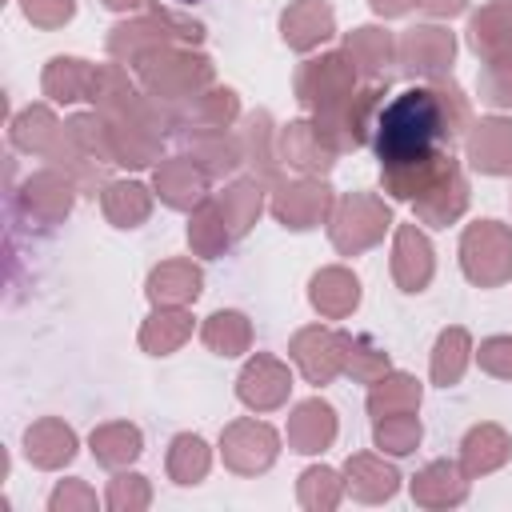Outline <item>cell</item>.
Masks as SVG:
<instances>
[{
	"label": "cell",
	"mask_w": 512,
	"mask_h": 512,
	"mask_svg": "<svg viewBox=\"0 0 512 512\" xmlns=\"http://www.w3.org/2000/svg\"><path fill=\"white\" fill-rule=\"evenodd\" d=\"M324 36H332V12L320 0H300L284 12V40L292 48H312Z\"/></svg>",
	"instance_id": "cell-7"
},
{
	"label": "cell",
	"mask_w": 512,
	"mask_h": 512,
	"mask_svg": "<svg viewBox=\"0 0 512 512\" xmlns=\"http://www.w3.org/2000/svg\"><path fill=\"white\" fill-rule=\"evenodd\" d=\"M412 0H372V8L376 12H384V16H396V12H404Z\"/></svg>",
	"instance_id": "cell-30"
},
{
	"label": "cell",
	"mask_w": 512,
	"mask_h": 512,
	"mask_svg": "<svg viewBox=\"0 0 512 512\" xmlns=\"http://www.w3.org/2000/svg\"><path fill=\"white\" fill-rule=\"evenodd\" d=\"M348 476L356 480V484H352V492H356V496H364V500L392 496V492H396V480H400L392 468H384V464H376V460H368V456H356V460L348 464Z\"/></svg>",
	"instance_id": "cell-19"
},
{
	"label": "cell",
	"mask_w": 512,
	"mask_h": 512,
	"mask_svg": "<svg viewBox=\"0 0 512 512\" xmlns=\"http://www.w3.org/2000/svg\"><path fill=\"white\" fill-rule=\"evenodd\" d=\"M404 60L408 72H436L452 60V36L440 28H412L404 40Z\"/></svg>",
	"instance_id": "cell-10"
},
{
	"label": "cell",
	"mask_w": 512,
	"mask_h": 512,
	"mask_svg": "<svg viewBox=\"0 0 512 512\" xmlns=\"http://www.w3.org/2000/svg\"><path fill=\"white\" fill-rule=\"evenodd\" d=\"M168 468L176 476V484H196L208 468V452H204V440L200 436H176L172 440V456H168Z\"/></svg>",
	"instance_id": "cell-20"
},
{
	"label": "cell",
	"mask_w": 512,
	"mask_h": 512,
	"mask_svg": "<svg viewBox=\"0 0 512 512\" xmlns=\"http://www.w3.org/2000/svg\"><path fill=\"white\" fill-rule=\"evenodd\" d=\"M284 392H288V372L268 356H256L240 376V400L252 408H272L284 400Z\"/></svg>",
	"instance_id": "cell-5"
},
{
	"label": "cell",
	"mask_w": 512,
	"mask_h": 512,
	"mask_svg": "<svg viewBox=\"0 0 512 512\" xmlns=\"http://www.w3.org/2000/svg\"><path fill=\"white\" fill-rule=\"evenodd\" d=\"M276 456V436L264 424H232L224 436V460L236 472H256L268 468Z\"/></svg>",
	"instance_id": "cell-3"
},
{
	"label": "cell",
	"mask_w": 512,
	"mask_h": 512,
	"mask_svg": "<svg viewBox=\"0 0 512 512\" xmlns=\"http://www.w3.org/2000/svg\"><path fill=\"white\" fill-rule=\"evenodd\" d=\"M104 208H108V216H112L120 228H132L136 220H144V212H148V196H144L140 184H116V188H108Z\"/></svg>",
	"instance_id": "cell-23"
},
{
	"label": "cell",
	"mask_w": 512,
	"mask_h": 512,
	"mask_svg": "<svg viewBox=\"0 0 512 512\" xmlns=\"http://www.w3.org/2000/svg\"><path fill=\"white\" fill-rule=\"evenodd\" d=\"M456 476V468L452 464H432L428 472H420L416 476V484H412V496L416 500H424V504H456V500H464V484L456 480V484H448Z\"/></svg>",
	"instance_id": "cell-17"
},
{
	"label": "cell",
	"mask_w": 512,
	"mask_h": 512,
	"mask_svg": "<svg viewBox=\"0 0 512 512\" xmlns=\"http://www.w3.org/2000/svg\"><path fill=\"white\" fill-rule=\"evenodd\" d=\"M24 444H28V456H32L40 468H56V464L72 460V452H76V436H72L64 424H56V420H44V424L28 428Z\"/></svg>",
	"instance_id": "cell-12"
},
{
	"label": "cell",
	"mask_w": 512,
	"mask_h": 512,
	"mask_svg": "<svg viewBox=\"0 0 512 512\" xmlns=\"http://www.w3.org/2000/svg\"><path fill=\"white\" fill-rule=\"evenodd\" d=\"M420 440V424L412 416H384V424H376V444L388 452H412Z\"/></svg>",
	"instance_id": "cell-25"
},
{
	"label": "cell",
	"mask_w": 512,
	"mask_h": 512,
	"mask_svg": "<svg viewBox=\"0 0 512 512\" xmlns=\"http://www.w3.org/2000/svg\"><path fill=\"white\" fill-rule=\"evenodd\" d=\"M464 124V100L452 84H420L400 92L372 120V148L380 160V184L396 200H424L436 192L452 160V144Z\"/></svg>",
	"instance_id": "cell-1"
},
{
	"label": "cell",
	"mask_w": 512,
	"mask_h": 512,
	"mask_svg": "<svg viewBox=\"0 0 512 512\" xmlns=\"http://www.w3.org/2000/svg\"><path fill=\"white\" fill-rule=\"evenodd\" d=\"M204 340H208L220 356H236V352L244 348V340H248V324H244L240 312H216V316L208 320V328H204Z\"/></svg>",
	"instance_id": "cell-22"
},
{
	"label": "cell",
	"mask_w": 512,
	"mask_h": 512,
	"mask_svg": "<svg viewBox=\"0 0 512 512\" xmlns=\"http://www.w3.org/2000/svg\"><path fill=\"white\" fill-rule=\"evenodd\" d=\"M92 452L108 468H116L124 460H136L140 456V432L128 428V424H108V428L92 432Z\"/></svg>",
	"instance_id": "cell-14"
},
{
	"label": "cell",
	"mask_w": 512,
	"mask_h": 512,
	"mask_svg": "<svg viewBox=\"0 0 512 512\" xmlns=\"http://www.w3.org/2000/svg\"><path fill=\"white\" fill-rule=\"evenodd\" d=\"M164 316H152L148 320V328H144V348H152L156 356L160 352H168V348H176L180 340H184V332H188V316H176V324H160Z\"/></svg>",
	"instance_id": "cell-27"
},
{
	"label": "cell",
	"mask_w": 512,
	"mask_h": 512,
	"mask_svg": "<svg viewBox=\"0 0 512 512\" xmlns=\"http://www.w3.org/2000/svg\"><path fill=\"white\" fill-rule=\"evenodd\" d=\"M508 268H512V240L492 220H480L476 228L464 232V272L476 284H496L508 276Z\"/></svg>",
	"instance_id": "cell-2"
},
{
	"label": "cell",
	"mask_w": 512,
	"mask_h": 512,
	"mask_svg": "<svg viewBox=\"0 0 512 512\" xmlns=\"http://www.w3.org/2000/svg\"><path fill=\"white\" fill-rule=\"evenodd\" d=\"M432 276V248L416 228H400L396 240V280L404 284V292H420L424 280Z\"/></svg>",
	"instance_id": "cell-8"
},
{
	"label": "cell",
	"mask_w": 512,
	"mask_h": 512,
	"mask_svg": "<svg viewBox=\"0 0 512 512\" xmlns=\"http://www.w3.org/2000/svg\"><path fill=\"white\" fill-rule=\"evenodd\" d=\"M148 292H152V300H188L200 292V272L184 268V264H164L152 272Z\"/></svg>",
	"instance_id": "cell-18"
},
{
	"label": "cell",
	"mask_w": 512,
	"mask_h": 512,
	"mask_svg": "<svg viewBox=\"0 0 512 512\" xmlns=\"http://www.w3.org/2000/svg\"><path fill=\"white\" fill-rule=\"evenodd\" d=\"M464 352H468V336H464V328H448L440 340H436V356H432V376H436V384H452L456 376H460V368H464Z\"/></svg>",
	"instance_id": "cell-21"
},
{
	"label": "cell",
	"mask_w": 512,
	"mask_h": 512,
	"mask_svg": "<svg viewBox=\"0 0 512 512\" xmlns=\"http://www.w3.org/2000/svg\"><path fill=\"white\" fill-rule=\"evenodd\" d=\"M396 404H404V408H416V404H420V384H416L412 376H392L388 388H376L372 400H368V408H372L376 416H396V412H392Z\"/></svg>",
	"instance_id": "cell-24"
},
{
	"label": "cell",
	"mask_w": 512,
	"mask_h": 512,
	"mask_svg": "<svg viewBox=\"0 0 512 512\" xmlns=\"http://www.w3.org/2000/svg\"><path fill=\"white\" fill-rule=\"evenodd\" d=\"M328 208V188L320 184H296V188H284V196L276 200V216L288 224V228H312Z\"/></svg>",
	"instance_id": "cell-11"
},
{
	"label": "cell",
	"mask_w": 512,
	"mask_h": 512,
	"mask_svg": "<svg viewBox=\"0 0 512 512\" xmlns=\"http://www.w3.org/2000/svg\"><path fill=\"white\" fill-rule=\"evenodd\" d=\"M156 184H160L164 200L176 204V208L192 204V200L204 192V180H200V172H196L188 160H180V164H164V168L156 172Z\"/></svg>",
	"instance_id": "cell-16"
},
{
	"label": "cell",
	"mask_w": 512,
	"mask_h": 512,
	"mask_svg": "<svg viewBox=\"0 0 512 512\" xmlns=\"http://www.w3.org/2000/svg\"><path fill=\"white\" fill-rule=\"evenodd\" d=\"M468 156L480 172H508L512 168V120H480L468 136Z\"/></svg>",
	"instance_id": "cell-4"
},
{
	"label": "cell",
	"mask_w": 512,
	"mask_h": 512,
	"mask_svg": "<svg viewBox=\"0 0 512 512\" xmlns=\"http://www.w3.org/2000/svg\"><path fill=\"white\" fill-rule=\"evenodd\" d=\"M336 432V420H332V408L320 404V400H308L296 408L292 424H288V436L296 444V452H320Z\"/></svg>",
	"instance_id": "cell-9"
},
{
	"label": "cell",
	"mask_w": 512,
	"mask_h": 512,
	"mask_svg": "<svg viewBox=\"0 0 512 512\" xmlns=\"http://www.w3.org/2000/svg\"><path fill=\"white\" fill-rule=\"evenodd\" d=\"M468 44L484 56L508 52L512 48V0H496L488 4L480 16H472L468 24Z\"/></svg>",
	"instance_id": "cell-6"
},
{
	"label": "cell",
	"mask_w": 512,
	"mask_h": 512,
	"mask_svg": "<svg viewBox=\"0 0 512 512\" xmlns=\"http://www.w3.org/2000/svg\"><path fill=\"white\" fill-rule=\"evenodd\" d=\"M108 8H128V4H136V0H104Z\"/></svg>",
	"instance_id": "cell-31"
},
{
	"label": "cell",
	"mask_w": 512,
	"mask_h": 512,
	"mask_svg": "<svg viewBox=\"0 0 512 512\" xmlns=\"http://www.w3.org/2000/svg\"><path fill=\"white\" fill-rule=\"evenodd\" d=\"M356 296H360L356 280L348 272H340V268H328V272H320L312 280V304L324 308V312H332V316H344L356 304Z\"/></svg>",
	"instance_id": "cell-13"
},
{
	"label": "cell",
	"mask_w": 512,
	"mask_h": 512,
	"mask_svg": "<svg viewBox=\"0 0 512 512\" xmlns=\"http://www.w3.org/2000/svg\"><path fill=\"white\" fill-rule=\"evenodd\" d=\"M184 4H196V0H184Z\"/></svg>",
	"instance_id": "cell-32"
},
{
	"label": "cell",
	"mask_w": 512,
	"mask_h": 512,
	"mask_svg": "<svg viewBox=\"0 0 512 512\" xmlns=\"http://www.w3.org/2000/svg\"><path fill=\"white\" fill-rule=\"evenodd\" d=\"M504 456H508V440H504L500 428L484 424V428H472L468 432V440H464V464H468V472H488Z\"/></svg>",
	"instance_id": "cell-15"
},
{
	"label": "cell",
	"mask_w": 512,
	"mask_h": 512,
	"mask_svg": "<svg viewBox=\"0 0 512 512\" xmlns=\"http://www.w3.org/2000/svg\"><path fill=\"white\" fill-rule=\"evenodd\" d=\"M420 4H424L428 12H440V16H444V12H460V8H464V0H420Z\"/></svg>",
	"instance_id": "cell-29"
},
{
	"label": "cell",
	"mask_w": 512,
	"mask_h": 512,
	"mask_svg": "<svg viewBox=\"0 0 512 512\" xmlns=\"http://www.w3.org/2000/svg\"><path fill=\"white\" fill-rule=\"evenodd\" d=\"M480 364L496 376H512V336H496L480 348Z\"/></svg>",
	"instance_id": "cell-28"
},
{
	"label": "cell",
	"mask_w": 512,
	"mask_h": 512,
	"mask_svg": "<svg viewBox=\"0 0 512 512\" xmlns=\"http://www.w3.org/2000/svg\"><path fill=\"white\" fill-rule=\"evenodd\" d=\"M84 72V60H52L48 64V76H44V88L56 96V100H76V80L72 76H80Z\"/></svg>",
	"instance_id": "cell-26"
}]
</instances>
